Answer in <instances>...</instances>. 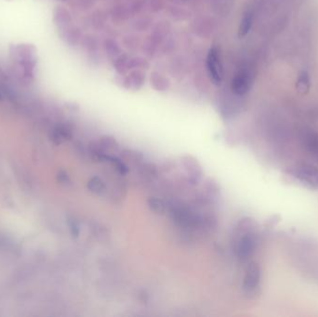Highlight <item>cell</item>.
<instances>
[{
    "label": "cell",
    "mask_w": 318,
    "mask_h": 317,
    "mask_svg": "<svg viewBox=\"0 0 318 317\" xmlns=\"http://www.w3.org/2000/svg\"><path fill=\"white\" fill-rule=\"evenodd\" d=\"M205 190L209 197H216L219 193V186L213 179H207L205 182Z\"/></svg>",
    "instance_id": "obj_14"
},
{
    "label": "cell",
    "mask_w": 318,
    "mask_h": 317,
    "mask_svg": "<svg viewBox=\"0 0 318 317\" xmlns=\"http://www.w3.org/2000/svg\"><path fill=\"white\" fill-rule=\"evenodd\" d=\"M261 280V269L256 262H251L247 265L246 273L243 282V288L246 294L251 296L257 291Z\"/></svg>",
    "instance_id": "obj_3"
},
{
    "label": "cell",
    "mask_w": 318,
    "mask_h": 317,
    "mask_svg": "<svg viewBox=\"0 0 318 317\" xmlns=\"http://www.w3.org/2000/svg\"><path fill=\"white\" fill-rule=\"evenodd\" d=\"M87 186H88V190L91 193H93L94 195H96L98 197L103 196L107 192L105 183L100 178L97 177V176L90 178L89 181L88 182Z\"/></svg>",
    "instance_id": "obj_9"
},
{
    "label": "cell",
    "mask_w": 318,
    "mask_h": 317,
    "mask_svg": "<svg viewBox=\"0 0 318 317\" xmlns=\"http://www.w3.org/2000/svg\"><path fill=\"white\" fill-rule=\"evenodd\" d=\"M303 143L308 152L318 159V134L315 132L305 133Z\"/></svg>",
    "instance_id": "obj_8"
},
{
    "label": "cell",
    "mask_w": 318,
    "mask_h": 317,
    "mask_svg": "<svg viewBox=\"0 0 318 317\" xmlns=\"http://www.w3.org/2000/svg\"><path fill=\"white\" fill-rule=\"evenodd\" d=\"M253 23V14L251 11H247L242 19L239 27V36H245L250 32Z\"/></svg>",
    "instance_id": "obj_12"
},
{
    "label": "cell",
    "mask_w": 318,
    "mask_h": 317,
    "mask_svg": "<svg viewBox=\"0 0 318 317\" xmlns=\"http://www.w3.org/2000/svg\"><path fill=\"white\" fill-rule=\"evenodd\" d=\"M294 175L301 182L312 186L318 185V168L309 164L298 165L294 168Z\"/></svg>",
    "instance_id": "obj_6"
},
{
    "label": "cell",
    "mask_w": 318,
    "mask_h": 317,
    "mask_svg": "<svg viewBox=\"0 0 318 317\" xmlns=\"http://www.w3.org/2000/svg\"><path fill=\"white\" fill-rule=\"evenodd\" d=\"M251 76L247 71L238 72L232 81V90L236 95H244L251 88Z\"/></svg>",
    "instance_id": "obj_7"
},
{
    "label": "cell",
    "mask_w": 318,
    "mask_h": 317,
    "mask_svg": "<svg viewBox=\"0 0 318 317\" xmlns=\"http://www.w3.org/2000/svg\"><path fill=\"white\" fill-rule=\"evenodd\" d=\"M148 208H150L151 211H153L154 214L157 215H163L166 211V204L164 201L158 197H150L147 200Z\"/></svg>",
    "instance_id": "obj_11"
},
{
    "label": "cell",
    "mask_w": 318,
    "mask_h": 317,
    "mask_svg": "<svg viewBox=\"0 0 318 317\" xmlns=\"http://www.w3.org/2000/svg\"><path fill=\"white\" fill-rule=\"evenodd\" d=\"M171 219L183 228H200L201 216L184 205H174L170 208Z\"/></svg>",
    "instance_id": "obj_1"
},
{
    "label": "cell",
    "mask_w": 318,
    "mask_h": 317,
    "mask_svg": "<svg viewBox=\"0 0 318 317\" xmlns=\"http://www.w3.org/2000/svg\"><path fill=\"white\" fill-rule=\"evenodd\" d=\"M181 163L189 177V183L192 185H198L203 176L202 167L198 160L192 155H184L181 158Z\"/></svg>",
    "instance_id": "obj_4"
},
{
    "label": "cell",
    "mask_w": 318,
    "mask_h": 317,
    "mask_svg": "<svg viewBox=\"0 0 318 317\" xmlns=\"http://www.w3.org/2000/svg\"><path fill=\"white\" fill-rule=\"evenodd\" d=\"M258 245V238L254 232H251L236 237L234 243V252L237 259L242 262H248L255 251Z\"/></svg>",
    "instance_id": "obj_2"
},
{
    "label": "cell",
    "mask_w": 318,
    "mask_h": 317,
    "mask_svg": "<svg viewBox=\"0 0 318 317\" xmlns=\"http://www.w3.org/2000/svg\"><path fill=\"white\" fill-rule=\"evenodd\" d=\"M121 156L125 162H129L131 164H139L142 162L143 154L132 150H124L121 152Z\"/></svg>",
    "instance_id": "obj_13"
},
{
    "label": "cell",
    "mask_w": 318,
    "mask_h": 317,
    "mask_svg": "<svg viewBox=\"0 0 318 317\" xmlns=\"http://www.w3.org/2000/svg\"><path fill=\"white\" fill-rule=\"evenodd\" d=\"M310 77L308 75L307 72L302 71L297 79L296 82V88L298 92H300L301 94H305L307 93L310 89Z\"/></svg>",
    "instance_id": "obj_10"
},
{
    "label": "cell",
    "mask_w": 318,
    "mask_h": 317,
    "mask_svg": "<svg viewBox=\"0 0 318 317\" xmlns=\"http://www.w3.org/2000/svg\"><path fill=\"white\" fill-rule=\"evenodd\" d=\"M207 67L211 80L216 85H219L222 81V66L216 48H212L209 51L207 57Z\"/></svg>",
    "instance_id": "obj_5"
}]
</instances>
